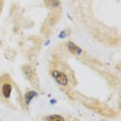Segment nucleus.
<instances>
[{"label":"nucleus","mask_w":121,"mask_h":121,"mask_svg":"<svg viewBox=\"0 0 121 121\" xmlns=\"http://www.w3.org/2000/svg\"><path fill=\"white\" fill-rule=\"evenodd\" d=\"M37 95V93L34 91H29L26 94V101L27 104H29L31 99Z\"/></svg>","instance_id":"423d86ee"},{"label":"nucleus","mask_w":121,"mask_h":121,"mask_svg":"<svg viewBox=\"0 0 121 121\" xmlns=\"http://www.w3.org/2000/svg\"><path fill=\"white\" fill-rule=\"evenodd\" d=\"M23 70L25 72V73L27 75L29 79H30V81H32V82L33 83V82H36V75L35 73H34V72L32 71V69H30V67L29 66H25L23 69Z\"/></svg>","instance_id":"7ed1b4c3"},{"label":"nucleus","mask_w":121,"mask_h":121,"mask_svg":"<svg viewBox=\"0 0 121 121\" xmlns=\"http://www.w3.org/2000/svg\"><path fill=\"white\" fill-rule=\"evenodd\" d=\"M12 86L9 83L4 84L2 86V93L4 98H8L10 96L11 93H12Z\"/></svg>","instance_id":"20e7f679"},{"label":"nucleus","mask_w":121,"mask_h":121,"mask_svg":"<svg viewBox=\"0 0 121 121\" xmlns=\"http://www.w3.org/2000/svg\"><path fill=\"white\" fill-rule=\"evenodd\" d=\"M48 121H65V119L60 115H50L47 118Z\"/></svg>","instance_id":"0eeeda50"},{"label":"nucleus","mask_w":121,"mask_h":121,"mask_svg":"<svg viewBox=\"0 0 121 121\" xmlns=\"http://www.w3.org/2000/svg\"><path fill=\"white\" fill-rule=\"evenodd\" d=\"M68 48L72 53L75 54V55H80L81 53V49L72 42H69L68 43Z\"/></svg>","instance_id":"39448f33"},{"label":"nucleus","mask_w":121,"mask_h":121,"mask_svg":"<svg viewBox=\"0 0 121 121\" xmlns=\"http://www.w3.org/2000/svg\"><path fill=\"white\" fill-rule=\"evenodd\" d=\"M52 76L58 83L62 86H65L68 83V78L65 73L58 70H53L52 72Z\"/></svg>","instance_id":"f03ea898"},{"label":"nucleus","mask_w":121,"mask_h":121,"mask_svg":"<svg viewBox=\"0 0 121 121\" xmlns=\"http://www.w3.org/2000/svg\"><path fill=\"white\" fill-rule=\"evenodd\" d=\"M86 106L93 110L94 111L96 112L99 114H101L103 116H105V117H112L115 115V112L109 108L101 107V106H99V105H96L94 103L91 104V105H87Z\"/></svg>","instance_id":"f257e3e1"}]
</instances>
